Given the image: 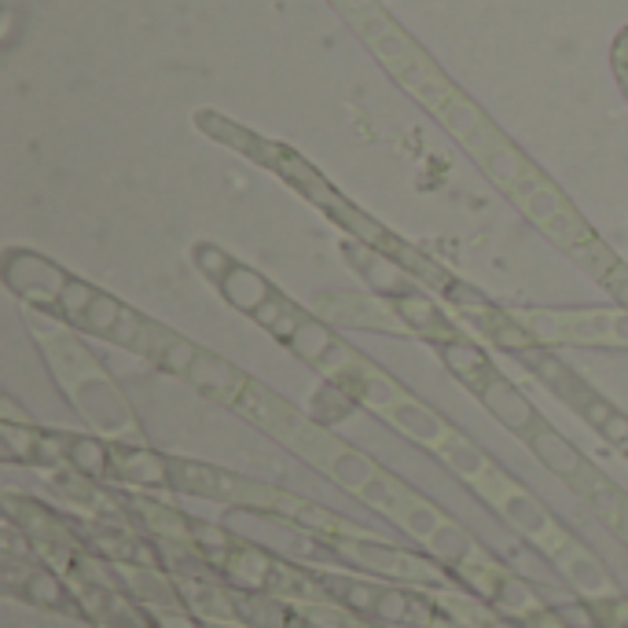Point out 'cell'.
<instances>
[{"mask_svg": "<svg viewBox=\"0 0 628 628\" xmlns=\"http://www.w3.org/2000/svg\"><path fill=\"white\" fill-rule=\"evenodd\" d=\"M70 276H63L56 265L34 258V254H8L4 283L12 287L19 298L41 305L45 313L59 316V291L67 287Z\"/></svg>", "mask_w": 628, "mask_h": 628, "instance_id": "1", "label": "cell"}, {"mask_svg": "<svg viewBox=\"0 0 628 628\" xmlns=\"http://www.w3.org/2000/svg\"><path fill=\"white\" fill-rule=\"evenodd\" d=\"M188 379L221 404H239L243 393L250 390V379L243 375V371H236L228 360H221L214 354H202V349H199L195 365H191V371H188Z\"/></svg>", "mask_w": 628, "mask_h": 628, "instance_id": "2", "label": "cell"}, {"mask_svg": "<svg viewBox=\"0 0 628 628\" xmlns=\"http://www.w3.org/2000/svg\"><path fill=\"white\" fill-rule=\"evenodd\" d=\"M478 397H482L485 408L493 412L507 430H515V434H526V438H529L534 427L540 423L534 404H529L515 386H511L507 379H500V375H493V382H489V386L478 393Z\"/></svg>", "mask_w": 628, "mask_h": 628, "instance_id": "3", "label": "cell"}, {"mask_svg": "<svg viewBox=\"0 0 628 628\" xmlns=\"http://www.w3.org/2000/svg\"><path fill=\"white\" fill-rule=\"evenodd\" d=\"M169 485L180 489V493H195V496H236L239 482L228 478L225 471H214V467H202V463H169Z\"/></svg>", "mask_w": 628, "mask_h": 628, "instance_id": "4", "label": "cell"}, {"mask_svg": "<svg viewBox=\"0 0 628 628\" xmlns=\"http://www.w3.org/2000/svg\"><path fill=\"white\" fill-rule=\"evenodd\" d=\"M393 309L401 313V321L412 327V332H419V335H427L434 338V343H452V327L449 321L441 316V309L430 302L427 294H401V298H393Z\"/></svg>", "mask_w": 628, "mask_h": 628, "instance_id": "5", "label": "cell"}, {"mask_svg": "<svg viewBox=\"0 0 628 628\" xmlns=\"http://www.w3.org/2000/svg\"><path fill=\"white\" fill-rule=\"evenodd\" d=\"M529 445H534L537 460L545 463L548 471H556L559 478H567V482L581 471V463H584V456L573 449L559 430H551L548 423H537L534 434H529Z\"/></svg>", "mask_w": 628, "mask_h": 628, "instance_id": "6", "label": "cell"}, {"mask_svg": "<svg viewBox=\"0 0 628 628\" xmlns=\"http://www.w3.org/2000/svg\"><path fill=\"white\" fill-rule=\"evenodd\" d=\"M221 294H225V302L236 305L239 313H250L254 316L276 291H272V283L265 280V276L247 269V265H236V269L225 276V283H221Z\"/></svg>", "mask_w": 628, "mask_h": 628, "instance_id": "7", "label": "cell"}, {"mask_svg": "<svg viewBox=\"0 0 628 628\" xmlns=\"http://www.w3.org/2000/svg\"><path fill=\"white\" fill-rule=\"evenodd\" d=\"M441 360H445V368H449L452 375H460L467 386H474L478 393L493 382V368H489L485 354L478 346H471V343H460V338L441 343Z\"/></svg>", "mask_w": 628, "mask_h": 628, "instance_id": "8", "label": "cell"}, {"mask_svg": "<svg viewBox=\"0 0 628 628\" xmlns=\"http://www.w3.org/2000/svg\"><path fill=\"white\" fill-rule=\"evenodd\" d=\"M114 463H119V478H130L136 485H169V463L155 452L114 449Z\"/></svg>", "mask_w": 628, "mask_h": 628, "instance_id": "9", "label": "cell"}, {"mask_svg": "<svg viewBox=\"0 0 628 628\" xmlns=\"http://www.w3.org/2000/svg\"><path fill=\"white\" fill-rule=\"evenodd\" d=\"M287 346H291L302 360H309V365H324V360L332 357V349H335V338H332V332H327L324 324H316V321H309V316H305Z\"/></svg>", "mask_w": 628, "mask_h": 628, "instance_id": "10", "label": "cell"}, {"mask_svg": "<svg viewBox=\"0 0 628 628\" xmlns=\"http://www.w3.org/2000/svg\"><path fill=\"white\" fill-rule=\"evenodd\" d=\"M114 449H108V441L100 438H74L70 441V467L85 478H103L111 471Z\"/></svg>", "mask_w": 628, "mask_h": 628, "instance_id": "11", "label": "cell"}, {"mask_svg": "<svg viewBox=\"0 0 628 628\" xmlns=\"http://www.w3.org/2000/svg\"><path fill=\"white\" fill-rule=\"evenodd\" d=\"M504 515L515 522L522 534H529V537H537V534H545V529H548V511L540 507L534 496L511 493L504 500Z\"/></svg>", "mask_w": 628, "mask_h": 628, "instance_id": "12", "label": "cell"}, {"mask_svg": "<svg viewBox=\"0 0 628 628\" xmlns=\"http://www.w3.org/2000/svg\"><path fill=\"white\" fill-rule=\"evenodd\" d=\"M332 474L346 489H354V493H365V489L379 478V471L371 467V460H368V456H360V452H343V456H338V460L332 463Z\"/></svg>", "mask_w": 628, "mask_h": 628, "instance_id": "13", "label": "cell"}, {"mask_svg": "<svg viewBox=\"0 0 628 628\" xmlns=\"http://www.w3.org/2000/svg\"><path fill=\"white\" fill-rule=\"evenodd\" d=\"M0 445H4V460H26L34 463L41 430H34L30 423H0Z\"/></svg>", "mask_w": 628, "mask_h": 628, "instance_id": "14", "label": "cell"}, {"mask_svg": "<svg viewBox=\"0 0 628 628\" xmlns=\"http://www.w3.org/2000/svg\"><path fill=\"white\" fill-rule=\"evenodd\" d=\"M122 313H125L122 302H114L111 294H96L92 305H89V313H85L81 327H89L92 335H108L111 338L114 327H119V321H122Z\"/></svg>", "mask_w": 628, "mask_h": 628, "instance_id": "15", "label": "cell"}, {"mask_svg": "<svg viewBox=\"0 0 628 628\" xmlns=\"http://www.w3.org/2000/svg\"><path fill=\"white\" fill-rule=\"evenodd\" d=\"M23 595L34 606H45V610H56V606H67V592H63L59 577L52 573H26V584H23Z\"/></svg>", "mask_w": 628, "mask_h": 628, "instance_id": "16", "label": "cell"}, {"mask_svg": "<svg viewBox=\"0 0 628 628\" xmlns=\"http://www.w3.org/2000/svg\"><path fill=\"white\" fill-rule=\"evenodd\" d=\"M96 294H100V291H92L89 283H81V280H74V276H70L67 287L59 291V316H63V321H70V324H81Z\"/></svg>", "mask_w": 628, "mask_h": 628, "instance_id": "17", "label": "cell"}, {"mask_svg": "<svg viewBox=\"0 0 628 628\" xmlns=\"http://www.w3.org/2000/svg\"><path fill=\"white\" fill-rule=\"evenodd\" d=\"M375 617L386 625H404L412 621V595L404 588H382L375 603Z\"/></svg>", "mask_w": 628, "mask_h": 628, "instance_id": "18", "label": "cell"}, {"mask_svg": "<svg viewBox=\"0 0 628 628\" xmlns=\"http://www.w3.org/2000/svg\"><path fill=\"white\" fill-rule=\"evenodd\" d=\"M195 357H199V349L188 343V338H173V343H169L162 354H158V360L155 365L162 368V371H169V375H188L191 371V365H195Z\"/></svg>", "mask_w": 628, "mask_h": 628, "instance_id": "19", "label": "cell"}, {"mask_svg": "<svg viewBox=\"0 0 628 628\" xmlns=\"http://www.w3.org/2000/svg\"><path fill=\"white\" fill-rule=\"evenodd\" d=\"M195 265H199V272L206 276V280H214L217 287L225 283V276L232 269H236V261H232L221 247H210V243L206 247H195Z\"/></svg>", "mask_w": 628, "mask_h": 628, "instance_id": "20", "label": "cell"}, {"mask_svg": "<svg viewBox=\"0 0 628 628\" xmlns=\"http://www.w3.org/2000/svg\"><path fill=\"white\" fill-rule=\"evenodd\" d=\"M434 551H438L441 559H467L471 556V537L463 534V529H456V526H441L438 534H434Z\"/></svg>", "mask_w": 628, "mask_h": 628, "instance_id": "21", "label": "cell"}, {"mask_svg": "<svg viewBox=\"0 0 628 628\" xmlns=\"http://www.w3.org/2000/svg\"><path fill=\"white\" fill-rule=\"evenodd\" d=\"M70 441H74V438H67V434H41L37 452H34V463H41V467L70 463Z\"/></svg>", "mask_w": 628, "mask_h": 628, "instance_id": "22", "label": "cell"}, {"mask_svg": "<svg viewBox=\"0 0 628 628\" xmlns=\"http://www.w3.org/2000/svg\"><path fill=\"white\" fill-rule=\"evenodd\" d=\"M379 592L375 584H365V581H346L338 595H343L346 606H354L357 614H375V603H379Z\"/></svg>", "mask_w": 628, "mask_h": 628, "instance_id": "23", "label": "cell"}, {"mask_svg": "<svg viewBox=\"0 0 628 628\" xmlns=\"http://www.w3.org/2000/svg\"><path fill=\"white\" fill-rule=\"evenodd\" d=\"M445 460L452 463V471H460V474H474V471H482V452L474 449L471 441H460V438H452L449 445H445Z\"/></svg>", "mask_w": 628, "mask_h": 628, "instance_id": "24", "label": "cell"}, {"mask_svg": "<svg viewBox=\"0 0 628 628\" xmlns=\"http://www.w3.org/2000/svg\"><path fill=\"white\" fill-rule=\"evenodd\" d=\"M404 526H408V534L423 537V540H434V534L445 526V522L438 518V511L427 507V504H412L408 515H404Z\"/></svg>", "mask_w": 628, "mask_h": 628, "instance_id": "25", "label": "cell"}, {"mask_svg": "<svg viewBox=\"0 0 628 628\" xmlns=\"http://www.w3.org/2000/svg\"><path fill=\"white\" fill-rule=\"evenodd\" d=\"M556 610H559L562 625H567V628H599L603 625L599 610L588 606V603H562V606H556Z\"/></svg>", "mask_w": 628, "mask_h": 628, "instance_id": "26", "label": "cell"}, {"mask_svg": "<svg viewBox=\"0 0 628 628\" xmlns=\"http://www.w3.org/2000/svg\"><path fill=\"white\" fill-rule=\"evenodd\" d=\"M393 419H397L404 430L419 434V438H430V434H438V423H434L423 408H412V404H401V408L393 412Z\"/></svg>", "mask_w": 628, "mask_h": 628, "instance_id": "27", "label": "cell"}, {"mask_svg": "<svg viewBox=\"0 0 628 628\" xmlns=\"http://www.w3.org/2000/svg\"><path fill=\"white\" fill-rule=\"evenodd\" d=\"M152 625L155 628H202V621L195 614L180 610V606H162V610L152 614Z\"/></svg>", "mask_w": 628, "mask_h": 628, "instance_id": "28", "label": "cell"}, {"mask_svg": "<svg viewBox=\"0 0 628 628\" xmlns=\"http://www.w3.org/2000/svg\"><path fill=\"white\" fill-rule=\"evenodd\" d=\"M570 577L581 584V588H588V592H599L603 584H606V577H603V570L595 567L592 559H573L570 562Z\"/></svg>", "mask_w": 628, "mask_h": 628, "instance_id": "29", "label": "cell"}, {"mask_svg": "<svg viewBox=\"0 0 628 628\" xmlns=\"http://www.w3.org/2000/svg\"><path fill=\"white\" fill-rule=\"evenodd\" d=\"M493 343H496V346H504L511 357L522 354V349L534 346V343H529V332H522V327H518V324H511V321L500 324V332L493 335Z\"/></svg>", "mask_w": 628, "mask_h": 628, "instance_id": "30", "label": "cell"}, {"mask_svg": "<svg viewBox=\"0 0 628 628\" xmlns=\"http://www.w3.org/2000/svg\"><path fill=\"white\" fill-rule=\"evenodd\" d=\"M287 313H294V305L291 302H287V298L283 294H272L269 298V302H265L261 309H258V313H254V321H258L261 327H269V332H272V327L276 324H280L283 321V316Z\"/></svg>", "mask_w": 628, "mask_h": 628, "instance_id": "31", "label": "cell"}, {"mask_svg": "<svg viewBox=\"0 0 628 628\" xmlns=\"http://www.w3.org/2000/svg\"><path fill=\"white\" fill-rule=\"evenodd\" d=\"M570 485H573V489H577V493H581V496H588V500H592L595 493H603V489H606V485H610V482H606V478H603L599 471H595V467H592V463H581V471H577V474H573V478H570Z\"/></svg>", "mask_w": 628, "mask_h": 628, "instance_id": "32", "label": "cell"}, {"mask_svg": "<svg viewBox=\"0 0 628 628\" xmlns=\"http://www.w3.org/2000/svg\"><path fill=\"white\" fill-rule=\"evenodd\" d=\"M599 438H603L606 445H614V449L628 452V415L614 412L610 419H606L603 427H599Z\"/></svg>", "mask_w": 628, "mask_h": 628, "instance_id": "33", "label": "cell"}, {"mask_svg": "<svg viewBox=\"0 0 628 628\" xmlns=\"http://www.w3.org/2000/svg\"><path fill=\"white\" fill-rule=\"evenodd\" d=\"M581 415H584V419H588V423H592V427H595V430H599V427H603V423H606V419H610V415H614V408H610V404H606L603 397H595V401H592V404H588V408H584Z\"/></svg>", "mask_w": 628, "mask_h": 628, "instance_id": "34", "label": "cell"}, {"mask_svg": "<svg viewBox=\"0 0 628 628\" xmlns=\"http://www.w3.org/2000/svg\"><path fill=\"white\" fill-rule=\"evenodd\" d=\"M610 283H614L617 298H621V302L628 305V272H625V269H617V276H610Z\"/></svg>", "mask_w": 628, "mask_h": 628, "instance_id": "35", "label": "cell"}]
</instances>
